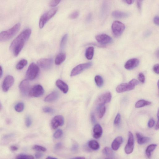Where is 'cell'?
Segmentation results:
<instances>
[{
    "instance_id": "cell-1",
    "label": "cell",
    "mask_w": 159,
    "mask_h": 159,
    "mask_svg": "<svg viewBox=\"0 0 159 159\" xmlns=\"http://www.w3.org/2000/svg\"><path fill=\"white\" fill-rule=\"evenodd\" d=\"M31 33V30L26 29L22 32L12 42L10 49L15 56L17 57L19 55Z\"/></svg>"
},
{
    "instance_id": "cell-2",
    "label": "cell",
    "mask_w": 159,
    "mask_h": 159,
    "mask_svg": "<svg viewBox=\"0 0 159 159\" xmlns=\"http://www.w3.org/2000/svg\"><path fill=\"white\" fill-rule=\"evenodd\" d=\"M20 27L21 24H17L10 29L0 33V41H6L11 39L18 32Z\"/></svg>"
},
{
    "instance_id": "cell-3",
    "label": "cell",
    "mask_w": 159,
    "mask_h": 159,
    "mask_svg": "<svg viewBox=\"0 0 159 159\" xmlns=\"http://www.w3.org/2000/svg\"><path fill=\"white\" fill-rule=\"evenodd\" d=\"M139 84L138 81L136 79L132 80L129 83H122L116 88V91L118 93H122L126 91L133 90L135 86Z\"/></svg>"
},
{
    "instance_id": "cell-4",
    "label": "cell",
    "mask_w": 159,
    "mask_h": 159,
    "mask_svg": "<svg viewBox=\"0 0 159 159\" xmlns=\"http://www.w3.org/2000/svg\"><path fill=\"white\" fill-rule=\"evenodd\" d=\"M57 11H58V9L55 8L52 9V10L43 15L41 17L39 21V28L41 29L42 28L47 22L55 15Z\"/></svg>"
},
{
    "instance_id": "cell-5",
    "label": "cell",
    "mask_w": 159,
    "mask_h": 159,
    "mask_svg": "<svg viewBox=\"0 0 159 159\" xmlns=\"http://www.w3.org/2000/svg\"><path fill=\"white\" fill-rule=\"evenodd\" d=\"M39 72L38 66L34 63L31 64L26 73V77L28 80H32L38 75Z\"/></svg>"
},
{
    "instance_id": "cell-6",
    "label": "cell",
    "mask_w": 159,
    "mask_h": 159,
    "mask_svg": "<svg viewBox=\"0 0 159 159\" xmlns=\"http://www.w3.org/2000/svg\"><path fill=\"white\" fill-rule=\"evenodd\" d=\"M125 28V25L120 21H114L112 24V32L114 36L116 37L120 36L124 31Z\"/></svg>"
},
{
    "instance_id": "cell-7",
    "label": "cell",
    "mask_w": 159,
    "mask_h": 159,
    "mask_svg": "<svg viewBox=\"0 0 159 159\" xmlns=\"http://www.w3.org/2000/svg\"><path fill=\"white\" fill-rule=\"evenodd\" d=\"M92 65V63H88L77 65L72 70L71 73V76L73 77L81 73L83 71L90 68Z\"/></svg>"
},
{
    "instance_id": "cell-8",
    "label": "cell",
    "mask_w": 159,
    "mask_h": 159,
    "mask_svg": "<svg viewBox=\"0 0 159 159\" xmlns=\"http://www.w3.org/2000/svg\"><path fill=\"white\" fill-rule=\"evenodd\" d=\"M128 142L125 148V151L127 154H130L133 152L134 148V139L133 134L131 131L128 133Z\"/></svg>"
},
{
    "instance_id": "cell-9",
    "label": "cell",
    "mask_w": 159,
    "mask_h": 159,
    "mask_svg": "<svg viewBox=\"0 0 159 159\" xmlns=\"http://www.w3.org/2000/svg\"><path fill=\"white\" fill-rule=\"evenodd\" d=\"M44 92L43 87L41 85H37L34 86L30 89L29 95L30 96L38 97L42 95Z\"/></svg>"
},
{
    "instance_id": "cell-10",
    "label": "cell",
    "mask_w": 159,
    "mask_h": 159,
    "mask_svg": "<svg viewBox=\"0 0 159 159\" xmlns=\"http://www.w3.org/2000/svg\"><path fill=\"white\" fill-rule=\"evenodd\" d=\"M15 79L10 75H8L4 79L2 85V88L4 92H7L14 84Z\"/></svg>"
},
{
    "instance_id": "cell-11",
    "label": "cell",
    "mask_w": 159,
    "mask_h": 159,
    "mask_svg": "<svg viewBox=\"0 0 159 159\" xmlns=\"http://www.w3.org/2000/svg\"><path fill=\"white\" fill-rule=\"evenodd\" d=\"M64 118L62 116L57 115L52 120L51 122V127L53 129H56L59 126L64 125Z\"/></svg>"
},
{
    "instance_id": "cell-12",
    "label": "cell",
    "mask_w": 159,
    "mask_h": 159,
    "mask_svg": "<svg viewBox=\"0 0 159 159\" xmlns=\"http://www.w3.org/2000/svg\"><path fill=\"white\" fill-rule=\"evenodd\" d=\"M53 59H42L37 62V64L40 67L44 69L50 68L53 65Z\"/></svg>"
},
{
    "instance_id": "cell-13",
    "label": "cell",
    "mask_w": 159,
    "mask_h": 159,
    "mask_svg": "<svg viewBox=\"0 0 159 159\" xmlns=\"http://www.w3.org/2000/svg\"><path fill=\"white\" fill-rule=\"evenodd\" d=\"M21 93L24 95H29L30 90L29 82L27 79L24 80L20 83L19 86Z\"/></svg>"
},
{
    "instance_id": "cell-14",
    "label": "cell",
    "mask_w": 159,
    "mask_h": 159,
    "mask_svg": "<svg viewBox=\"0 0 159 159\" xmlns=\"http://www.w3.org/2000/svg\"><path fill=\"white\" fill-rule=\"evenodd\" d=\"M95 39L99 43L102 44H109L112 41V38L111 37L108 35L104 34L97 35Z\"/></svg>"
},
{
    "instance_id": "cell-15",
    "label": "cell",
    "mask_w": 159,
    "mask_h": 159,
    "mask_svg": "<svg viewBox=\"0 0 159 159\" xmlns=\"http://www.w3.org/2000/svg\"><path fill=\"white\" fill-rule=\"evenodd\" d=\"M139 63L140 61L137 59H131L127 62L125 64L124 67L127 70H131L138 67Z\"/></svg>"
},
{
    "instance_id": "cell-16",
    "label": "cell",
    "mask_w": 159,
    "mask_h": 159,
    "mask_svg": "<svg viewBox=\"0 0 159 159\" xmlns=\"http://www.w3.org/2000/svg\"><path fill=\"white\" fill-rule=\"evenodd\" d=\"M112 98V95L110 92H107L102 95L99 98V103L105 104L110 102Z\"/></svg>"
},
{
    "instance_id": "cell-17",
    "label": "cell",
    "mask_w": 159,
    "mask_h": 159,
    "mask_svg": "<svg viewBox=\"0 0 159 159\" xmlns=\"http://www.w3.org/2000/svg\"><path fill=\"white\" fill-rule=\"evenodd\" d=\"M123 139L122 136L117 137L113 141L111 147L112 149L114 151H117L120 147L122 143Z\"/></svg>"
},
{
    "instance_id": "cell-18",
    "label": "cell",
    "mask_w": 159,
    "mask_h": 159,
    "mask_svg": "<svg viewBox=\"0 0 159 159\" xmlns=\"http://www.w3.org/2000/svg\"><path fill=\"white\" fill-rule=\"evenodd\" d=\"M93 138L95 139L100 138L103 133L102 127L99 124L95 125L93 128Z\"/></svg>"
},
{
    "instance_id": "cell-19",
    "label": "cell",
    "mask_w": 159,
    "mask_h": 159,
    "mask_svg": "<svg viewBox=\"0 0 159 159\" xmlns=\"http://www.w3.org/2000/svg\"><path fill=\"white\" fill-rule=\"evenodd\" d=\"M59 94L58 92L54 91L48 95L45 99V101L47 102H54L59 98Z\"/></svg>"
},
{
    "instance_id": "cell-20",
    "label": "cell",
    "mask_w": 159,
    "mask_h": 159,
    "mask_svg": "<svg viewBox=\"0 0 159 159\" xmlns=\"http://www.w3.org/2000/svg\"><path fill=\"white\" fill-rule=\"evenodd\" d=\"M112 15L115 18L122 19L126 18L129 17L130 14L129 13L127 12L115 11L113 12Z\"/></svg>"
},
{
    "instance_id": "cell-21",
    "label": "cell",
    "mask_w": 159,
    "mask_h": 159,
    "mask_svg": "<svg viewBox=\"0 0 159 159\" xmlns=\"http://www.w3.org/2000/svg\"><path fill=\"white\" fill-rule=\"evenodd\" d=\"M57 87L64 94L68 92L69 88L68 85L64 82L60 80H57L56 83Z\"/></svg>"
},
{
    "instance_id": "cell-22",
    "label": "cell",
    "mask_w": 159,
    "mask_h": 159,
    "mask_svg": "<svg viewBox=\"0 0 159 159\" xmlns=\"http://www.w3.org/2000/svg\"><path fill=\"white\" fill-rule=\"evenodd\" d=\"M136 135L138 143L140 144H144L150 141V139L149 138L144 136L139 133H136Z\"/></svg>"
},
{
    "instance_id": "cell-23",
    "label": "cell",
    "mask_w": 159,
    "mask_h": 159,
    "mask_svg": "<svg viewBox=\"0 0 159 159\" xmlns=\"http://www.w3.org/2000/svg\"><path fill=\"white\" fill-rule=\"evenodd\" d=\"M97 111L99 118H102L104 116L106 111L105 104L99 103L97 108Z\"/></svg>"
},
{
    "instance_id": "cell-24",
    "label": "cell",
    "mask_w": 159,
    "mask_h": 159,
    "mask_svg": "<svg viewBox=\"0 0 159 159\" xmlns=\"http://www.w3.org/2000/svg\"><path fill=\"white\" fill-rule=\"evenodd\" d=\"M94 52V48L93 47H90L88 48L85 53L86 58L88 60H91L93 58Z\"/></svg>"
},
{
    "instance_id": "cell-25",
    "label": "cell",
    "mask_w": 159,
    "mask_h": 159,
    "mask_svg": "<svg viewBox=\"0 0 159 159\" xmlns=\"http://www.w3.org/2000/svg\"><path fill=\"white\" fill-rule=\"evenodd\" d=\"M66 58V55L65 54L61 53L57 56L55 60L56 65H59L63 63Z\"/></svg>"
},
{
    "instance_id": "cell-26",
    "label": "cell",
    "mask_w": 159,
    "mask_h": 159,
    "mask_svg": "<svg viewBox=\"0 0 159 159\" xmlns=\"http://www.w3.org/2000/svg\"><path fill=\"white\" fill-rule=\"evenodd\" d=\"M88 146L91 149L97 151L100 148V145L99 143L95 140H91L88 143Z\"/></svg>"
},
{
    "instance_id": "cell-27",
    "label": "cell",
    "mask_w": 159,
    "mask_h": 159,
    "mask_svg": "<svg viewBox=\"0 0 159 159\" xmlns=\"http://www.w3.org/2000/svg\"><path fill=\"white\" fill-rule=\"evenodd\" d=\"M151 102L144 100H140L136 102L135 104L136 108H139L149 105L151 104Z\"/></svg>"
},
{
    "instance_id": "cell-28",
    "label": "cell",
    "mask_w": 159,
    "mask_h": 159,
    "mask_svg": "<svg viewBox=\"0 0 159 159\" xmlns=\"http://www.w3.org/2000/svg\"><path fill=\"white\" fill-rule=\"evenodd\" d=\"M102 153L105 156L109 158H113L114 153L112 150L108 147H105L103 150Z\"/></svg>"
},
{
    "instance_id": "cell-29",
    "label": "cell",
    "mask_w": 159,
    "mask_h": 159,
    "mask_svg": "<svg viewBox=\"0 0 159 159\" xmlns=\"http://www.w3.org/2000/svg\"><path fill=\"white\" fill-rule=\"evenodd\" d=\"M157 145L156 144H152L150 145L147 147L146 150V154L147 157L150 158L151 156V152H153L155 149L157 147Z\"/></svg>"
},
{
    "instance_id": "cell-30",
    "label": "cell",
    "mask_w": 159,
    "mask_h": 159,
    "mask_svg": "<svg viewBox=\"0 0 159 159\" xmlns=\"http://www.w3.org/2000/svg\"><path fill=\"white\" fill-rule=\"evenodd\" d=\"M28 61L25 59L21 60L16 65V68L18 70L23 69L28 64Z\"/></svg>"
},
{
    "instance_id": "cell-31",
    "label": "cell",
    "mask_w": 159,
    "mask_h": 159,
    "mask_svg": "<svg viewBox=\"0 0 159 159\" xmlns=\"http://www.w3.org/2000/svg\"><path fill=\"white\" fill-rule=\"evenodd\" d=\"M95 80L97 86L99 87H101L103 86L104 84L103 79L102 77L100 76H96L95 78Z\"/></svg>"
},
{
    "instance_id": "cell-32",
    "label": "cell",
    "mask_w": 159,
    "mask_h": 159,
    "mask_svg": "<svg viewBox=\"0 0 159 159\" xmlns=\"http://www.w3.org/2000/svg\"><path fill=\"white\" fill-rule=\"evenodd\" d=\"M108 4L107 3H104L103 5L101 10V15L102 17H104L106 16L109 10V7Z\"/></svg>"
},
{
    "instance_id": "cell-33",
    "label": "cell",
    "mask_w": 159,
    "mask_h": 159,
    "mask_svg": "<svg viewBox=\"0 0 159 159\" xmlns=\"http://www.w3.org/2000/svg\"><path fill=\"white\" fill-rule=\"evenodd\" d=\"M24 109V104L22 102L17 104L15 106V109L17 112L20 113L23 111Z\"/></svg>"
},
{
    "instance_id": "cell-34",
    "label": "cell",
    "mask_w": 159,
    "mask_h": 159,
    "mask_svg": "<svg viewBox=\"0 0 159 159\" xmlns=\"http://www.w3.org/2000/svg\"><path fill=\"white\" fill-rule=\"evenodd\" d=\"M68 38V35L65 34L62 38L60 43V47L61 49H63L67 42Z\"/></svg>"
},
{
    "instance_id": "cell-35",
    "label": "cell",
    "mask_w": 159,
    "mask_h": 159,
    "mask_svg": "<svg viewBox=\"0 0 159 159\" xmlns=\"http://www.w3.org/2000/svg\"><path fill=\"white\" fill-rule=\"evenodd\" d=\"M63 135V131L61 129L57 130L54 134V137L55 139L60 138Z\"/></svg>"
},
{
    "instance_id": "cell-36",
    "label": "cell",
    "mask_w": 159,
    "mask_h": 159,
    "mask_svg": "<svg viewBox=\"0 0 159 159\" xmlns=\"http://www.w3.org/2000/svg\"><path fill=\"white\" fill-rule=\"evenodd\" d=\"M33 149L35 151L39 152H45L46 151V149L41 146L35 145L33 147Z\"/></svg>"
},
{
    "instance_id": "cell-37",
    "label": "cell",
    "mask_w": 159,
    "mask_h": 159,
    "mask_svg": "<svg viewBox=\"0 0 159 159\" xmlns=\"http://www.w3.org/2000/svg\"><path fill=\"white\" fill-rule=\"evenodd\" d=\"M33 156L31 155H25V154H20L17 157V159H34Z\"/></svg>"
},
{
    "instance_id": "cell-38",
    "label": "cell",
    "mask_w": 159,
    "mask_h": 159,
    "mask_svg": "<svg viewBox=\"0 0 159 159\" xmlns=\"http://www.w3.org/2000/svg\"><path fill=\"white\" fill-rule=\"evenodd\" d=\"M79 15V12L78 11L74 12L71 14L69 17V18L70 19H74L77 18Z\"/></svg>"
},
{
    "instance_id": "cell-39",
    "label": "cell",
    "mask_w": 159,
    "mask_h": 159,
    "mask_svg": "<svg viewBox=\"0 0 159 159\" xmlns=\"http://www.w3.org/2000/svg\"><path fill=\"white\" fill-rule=\"evenodd\" d=\"M121 119V116L120 113H118L117 115L116 116L115 119L114 124L115 125H117L120 123Z\"/></svg>"
},
{
    "instance_id": "cell-40",
    "label": "cell",
    "mask_w": 159,
    "mask_h": 159,
    "mask_svg": "<svg viewBox=\"0 0 159 159\" xmlns=\"http://www.w3.org/2000/svg\"><path fill=\"white\" fill-rule=\"evenodd\" d=\"M25 124L26 127H30L32 125V121L31 119L29 116L26 117L25 120Z\"/></svg>"
},
{
    "instance_id": "cell-41",
    "label": "cell",
    "mask_w": 159,
    "mask_h": 159,
    "mask_svg": "<svg viewBox=\"0 0 159 159\" xmlns=\"http://www.w3.org/2000/svg\"><path fill=\"white\" fill-rule=\"evenodd\" d=\"M43 111L44 112L47 113H51L54 112L53 109L50 107H45L43 109Z\"/></svg>"
},
{
    "instance_id": "cell-42",
    "label": "cell",
    "mask_w": 159,
    "mask_h": 159,
    "mask_svg": "<svg viewBox=\"0 0 159 159\" xmlns=\"http://www.w3.org/2000/svg\"><path fill=\"white\" fill-rule=\"evenodd\" d=\"M139 80L141 83H144L145 81V77L144 74L142 73H140L138 75Z\"/></svg>"
},
{
    "instance_id": "cell-43",
    "label": "cell",
    "mask_w": 159,
    "mask_h": 159,
    "mask_svg": "<svg viewBox=\"0 0 159 159\" xmlns=\"http://www.w3.org/2000/svg\"><path fill=\"white\" fill-rule=\"evenodd\" d=\"M155 124V121L152 119H150L148 122V126L149 127L151 128L153 127Z\"/></svg>"
},
{
    "instance_id": "cell-44",
    "label": "cell",
    "mask_w": 159,
    "mask_h": 159,
    "mask_svg": "<svg viewBox=\"0 0 159 159\" xmlns=\"http://www.w3.org/2000/svg\"><path fill=\"white\" fill-rule=\"evenodd\" d=\"M159 65L157 64L154 65L153 68V70L154 72L158 74L159 73Z\"/></svg>"
},
{
    "instance_id": "cell-45",
    "label": "cell",
    "mask_w": 159,
    "mask_h": 159,
    "mask_svg": "<svg viewBox=\"0 0 159 159\" xmlns=\"http://www.w3.org/2000/svg\"><path fill=\"white\" fill-rule=\"evenodd\" d=\"M79 148L78 145L76 143L74 144L72 147V150L73 151H77Z\"/></svg>"
},
{
    "instance_id": "cell-46",
    "label": "cell",
    "mask_w": 159,
    "mask_h": 159,
    "mask_svg": "<svg viewBox=\"0 0 159 159\" xmlns=\"http://www.w3.org/2000/svg\"><path fill=\"white\" fill-rule=\"evenodd\" d=\"M153 21L154 24L158 26L159 24V17L158 16H156L154 17Z\"/></svg>"
},
{
    "instance_id": "cell-47",
    "label": "cell",
    "mask_w": 159,
    "mask_h": 159,
    "mask_svg": "<svg viewBox=\"0 0 159 159\" xmlns=\"http://www.w3.org/2000/svg\"><path fill=\"white\" fill-rule=\"evenodd\" d=\"M62 147V144L61 143H58L56 144L55 146V149L56 150L60 149Z\"/></svg>"
},
{
    "instance_id": "cell-48",
    "label": "cell",
    "mask_w": 159,
    "mask_h": 159,
    "mask_svg": "<svg viewBox=\"0 0 159 159\" xmlns=\"http://www.w3.org/2000/svg\"><path fill=\"white\" fill-rule=\"evenodd\" d=\"M91 120L93 123H95L96 122V119L94 114L92 113L91 115Z\"/></svg>"
},
{
    "instance_id": "cell-49",
    "label": "cell",
    "mask_w": 159,
    "mask_h": 159,
    "mask_svg": "<svg viewBox=\"0 0 159 159\" xmlns=\"http://www.w3.org/2000/svg\"><path fill=\"white\" fill-rule=\"evenodd\" d=\"M43 156V154L39 152L35 154V157L37 158H40L42 157Z\"/></svg>"
},
{
    "instance_id": "cell-50",
    "label": "cell",
    "mask_w": 159,
    "mask_h": 159,
    "mask_svg": "<svg viewBox=\"0 0 159 159\" xmlns=\"http://www.w3.org/2000/svg\"><path fill=\"white\" fill-rule=\"evenodd\" d=\"M135 0H123V1H124L125 3L130 5L133 3L134 1Z\"/></svg>"
},
{
    "instance_id": "cell-51",
    "label": "cell",
    "mask_w": 159,
    "mask_h": 159,
    "mask_svg": "<svg viewBox=\"0 0 159 159\" xmlns=\"http://www.w3.org/2000/svg\"><path fill=\"white\" fill-rule=\"evenodd\" d=\"M18 148H17L16 146L12 145L10 147V149L12 151H15L18 150Z\"/></svg>"
},
{
    "instance_id": "cell-52",
    "label": "cell",
    "mask_w": 159,
    "mask_h": 159,
    "mask_svg": "<svg viewBox=\"0 0 159 159\" xmlns=\"http://www.w3.org/2000/svg\"><path fill=\"white\" fill-rule=\"evenodd\" d=\"M92 18V15L91 13L89 14V15H88L87 17V21H90Z\"/></svg>"
},
{
    "instance_id": "cell-53",
    "label": "cell",
    "mask_w": 159,
    "mask_h": 159,
    "mask_svg": "<svg viewBox=\"0 0 159 159\" xmlns=\"http://www.w3.org/2000/svg\"><path fill=\"white\" fill-rule=\"evenodd\" d=\"M137 5L139 10H140L141 8V2L138 1Z\"/></svg>"
},
{
    "instance_id": "cell-54",
    "label": "cell",
    "mask_w": 159,
    "mask_h": 159,
    "mask_svg": "<svg viewBox=\"0 0 159 159\" xmlns=\"http://www.w3.org/2000/svg\"><path fill=\"white\" fill-rule=\"evenodd\" d=\"M3 69L1 66L0 65V78L2 77L3 75Z\"/></svg>"
},
{
    "instance_id": "cell-55",
    "label": "cell",
    "mask_w": 159,
    "mask_h": 159,
    "mask_svg": "<svg viewBox=\"0 0 159 159\" xmlns=\"http://www.w3.org/2000/svg\"><path fill=\"white\" fill-rule=\"evenodd\" d=\"M158 120L157 121V124L156 126V130H158L159 129V121H158Z\"/></svg>"
},
{
    "instance_id": "cell-56",
    "label": "cell",
    "mask_w": 159,
    "mask_h": 159,
    "mask_svg": "<svg viewBox=\"0 0 159 159\" xmlns=\"http://www.w3.org/2000/svg\"><path fill=\"white\" fill-rule=\"evenodd\" d=\"M46 158L47 159H56V158L53 157L51 156H48Z\"/></svg>"
},
{
    "instance_id": "cell-57",
    "label": "cell",
    "mask_w": 159,
    "mask_h": 159,
    "mask_svg": "<svg viewBox=\"0 0 159 159\" xmlns=\"http://www.w3.org/2000/svg\"><path fill=\"white\" fill-rule=\"evenodd\" d=\"M75 159H85L83 157H77L75 158Z\"/></svg>"
},
{
    "instance_id": "cell-58",
    "label": "cell",
    "mask_w": 159,
    "mask_h": 159,
    "mask_svg": "<svg viewBox=\"0 0 159 159\" xmlns=\"http://www.w3.org/2000/svg\"><path fill=\"white\" fill-rule=\"evenodd\" d=\"M2 104L1 103V102H0V111H1V110L2 109Z\"/></svg>"
},
{
    "instance_id": "cell-59",
    "label": "cell",
    "mask_w": 159,
    "mask_h": 159,
    "mask_svg": "<svg viewBox=\"0 0 159 159\" xmlns=\"http://www.w3.org/2000/svg\"><path fill=\"white\" fill-rule=\"evenodd\" d=\"M138 1L140 2H142L143 1V0H138Z\"/></svg>"
}]
</instances>
